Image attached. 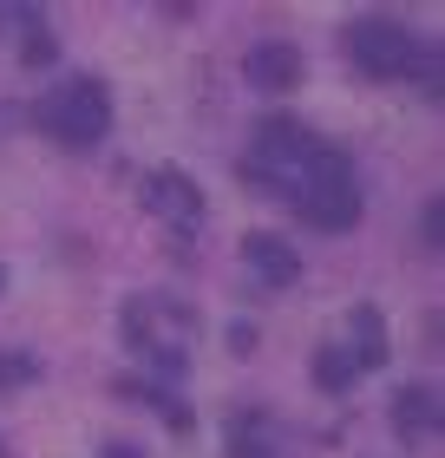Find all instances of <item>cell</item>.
<instances>
[{
    "mask_svg": "<svg viewBox=\"0 0 445 458\" xmlns=\"http://www.w3.org/2000/svg\"><path fill=\"white\" fill-rule=\"evenodd\" d=\"M124 335H132L138 353H151L164 373H177L184 353H190V315L158 301V295H138V301H124Z\"/></svg>",
    "mask_w": 445,
    "mask_h": 458,
    "instance_id": "3957f363",
    "label": "cell"
},
{
    "mask_svg": "<svg viewBox=\"0 0 445 458\" xmlns=\"http://www.w3.org/2000/svg\"><path fill=\"white\" fill-rule=\"evenodd\" d=\"M249 171H256L262 191H275L282 203H295L314 229H347L360 216V191L354 171L334 144L308 138L295 118H269L256 131V151H249Z\"/></svg>",
    "mask_w": 445,
    "mask_h": 458,
    "instance_id": "6da1fadb",
    "label": "cell"
},
{
    "mask_svg": "<svg viewBox=\"0 0 445 458\" xmlns=\"http://www.w3.org/2000/svg\"><path fill=\"white\" fill-rule=\"evenodd\" d=\"M243 262L256 268V276L269 282V288H288L295 276H302V256L282 242V236H269V229H256V236H243Z\"/></svg>",
    "mask_w": 445,
    "mask_h": 458,
    "instance_id": "8992f818",
    "label": "cell"
},
{
    "mask_svg": "<svg viewBox=\"0 0 445 458\" xmlns=\"http://www.w3.org/2000/svg\"><path fill=\"white\" fill-rule=\"evenodd\" d=\"M138 197H144V210H151L158 223L184 229V236L203 223V191H197V183H190L184 171H171V164H158V171L138 183Z\"/></svg>",
    "mask_w": 445,
    "mask_h": 458,
    "instance_id": "5b68a950",
    "label": "cell"
},
{
    "mask_svg": "<svg viewBox=\"0 0 445 458\" xmlns=\"http://www.w3.org/2000/svg\"><path fill=\"white\" fill-rule=\"evenodd\" d=\"M295 79H302V53L282 47V39H262V47L249 53V86H262V92H288Z\"/></svg>",
    "mask_w": 445,
    "mask_h": 458,
    "instance_id": "52a82bcc",
    "label": "cell"
},
{
    "mask_svg": "<svg viewBox=\"0 0 445 458\" xmlns=\"http://www.w3.org/2000/svg\"><path fill=\"white\" fill-rule=\"evenodd\" d=\"M393 426H399V432H439V406H432V393H426V386H399V400H393Z\"/></svg>",
    "mask_w": 445,
    "mask_h": 458,
    "instance_id": "9c48e42d",
    "label": "cell"
},
{
    "mask_svg": "<svg viewBox=\"0 0 445 458\" xmlns=\"http://www.w3.org/2000/svg\"><path fill=\"white\" fill-rule=\"evenodd\" d=\"M39 131L73 144V151H86V144H98L105 131H112V98H105L98 79H66V86H53L47 98H39Z\"/></svg>",
    "mask_w": 445,
    "mask_h": 458,
    "instance_id": "7a4b0ae2",
    "label": "cell"
},
{
    "mask_svg": "<svg viewBox=\"0 0 445 458\" xmlns=\"http://www.w3.org/2000/svg\"><path fill=\"white\" fill-rule=\"evenodd\" d=\"M347 335H354V353H347L354 373L387 360V321H380V308H354V315H347Z\"/></svg>",
    "mask_w": 445,
    "mask_h": 458,
    "instance_id": "ba28073f",
    "label": "cell"
},
{
    "mask_svg": "<svg viewBox=\"0 0 445 458\" xmlns=\"http://www.w3.org/2000/svg\"><path fill=\"white\" fill-rule=\"evenodd\" d=\"M229 458H269V439H262V426H243V420H236V439H229Z\"/></svg>",
    "mask_w": 445,
    "mask_h": 458,
    "instance_id": "8fae6325",
    "label": "cell"
},
{
    "mask_svg": "<svg viewBox=\"0 0 445 458\" xmlns=\"http://www.w3.org/2000/svg\"><path fill=\"white\" fill-rule=\"evenodd\" d=\"M347 53H354V66L367 72V79H399V72H419V47H413V33L399 27V20H354L347 27Z\"/></svg>",
    "mask_w": 445,
    "mask_h": 458,
    "instance_id": "277c9868",
    "label": "cell"
},
{
    "mask_svg": "<svg viewBox=\"0 0 445 458\" xmlns=\"http://www.w3.org/2000/svg\"><path fill=\"white\" fill-rule=\"evenodd\" d=\"M314 380H321V393H347V386H354L347 347H321V353H314Z\"/></svg>",
    "mask_w": 445,
    "mask_h": 458,
    "instance_id": "30bf717a",
    "label": "cell"
}]
</instances>
